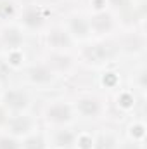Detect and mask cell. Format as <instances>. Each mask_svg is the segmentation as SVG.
I'll list each match as a JSON object with an SVG mask.
<instances>
[{"label":"cell","instance_id":"1","mask_svg":"<svg viewBox=\"0 0 147 149\" xmlns=\"http://www.w3.org/2000/svg\"><path fill=\"white\" fill-rule=\"evenodd\" d=\"M83 56L87 61L94 63V64H101V63H106L112 57V49L109 45H104V43H97V45H90L83 50Z\"/></svg>","mask_w":147,"mask_h":149},{"label":"cell","instance_id":"2","mask_svg":"<svg viewBox=\"0 0 147 149\" xmlns=\"http://www.w3.org/2000/svg\"><path fill=\"white\" fill-rule=\"evenodd\" d=\"M47 120L52 123H68L71 120V109L66 104H54L47 109Z\"/></svg>","mask_w":147,"mask_h":149},{"label":"cell","instance_id":"3","mask_svg":"<svg viewBox=\"0 0 147 149\" xmlns=\"http://www.w3.org/2000/svg\"><path fill=\"white\" fill-rule=\"evenodd\" d=\"M78 111L81 113L85 118H95L101 113V104H99L97 99L85 97V99L78 101Z\"/></svg>","mask_w":147,"mask_h":149},{"label":"cell","instance_id":"4","mask_svg":"<svg viewBox=\"0 0 147 149\" xmlns=\"http://www.w3.org/2000/svg\"><path fill=\"white\" fill-rule=\"evenodd\" d=\"M5 104L10 109L19 111V109H24L28 106V97H26V94H23L19 90H10L5 94Z\"/></svg>","mask_w":147,"mask_h":149},{"label":"cell","instance_id":"5","mask_svg":"<svg viewBox=\"0 0 147 149\" xmlns=\"http://www.w3.org/2000/svg\"><path fill=\"white\" fill-rule=\"evenodd\" d=\"M90 26L97 33H107L111 28H112V19H111L109 14L101 12V14H97V16H94L90 19Z\"/></svg>","mask_w":147,"mask_h":149},{"label":"cell","instance_id":"6","mask_svg":"<svg viewBox=\"0 0 147 149\" xmlns=\"http://www.w3.org/2000/svg\"><path fill=\"white\" fill-rule=\"evenodd\" d=\"M28 76H30V80H31L33 83H49V81L54 78L52 71H50L47 66H33V68L28 71Z\"/></svg>","mask_w":147,"mask_h":149},{"label":"cell","instance_id":"7","mask_svg":"<svg viewBox=\"0 0 147 149\" xmlns=\"http://www.w3.org/2000/svg\"><path fill=\"white\" fill-rule=\"evenodd\" d=\"M49 43L55 49H68L71 47V38L64 30H54L49 35Z\"/></svg>","mask_w":147,"mask_h":149},{"label":"cell","instance_id":"8","mask_svg":"<svg viewBox=\"0 0 147 149\" xmlns=\"http://www.w3.org/2000/svg\"><path fill=\"white\" fill-rule=\"evenodd\" d=\"M2 40H3V43L5 45H9V47H19L21 45V42H23V35L19 33V30H16V28H7V30H3V33H2Z\"/></svg>","mask_w":147,"mask_h":149},{"label":"cell","instance_id":"9","mask_svg":"<svg viewBox=\"0 0 147 149\" xmlns=\"http://www.w3.org/2000/svg\"><path fill=\"white\" fill-rule=\"evenodd\" d=\"M23 23L28 28H40L43 24V17H42V14L37 12V9H28L23 14Z\"/></svg>","mask_w":147,"mask_h":149},{"label":"cell","instance_id":"10","mask_svg":"<svg viewBox=\"0 0 147 149\" xmlns=\"http://www.w3.org/2000/svg\"><path fill=\"white\" fill-rule=\"evenodd\" d=\"M10 130L14 134H24L30 130V120L24 118V116H19V118H14L10 121Z\"/></svg>","mask_w":147,"mask_h":149},{"label":"cell","instance_id":"11","mask_svg":"<svg viewBox=\"0 0 147 149\" xmlns=\"http://www.w3.org/2000/svg\"><path fill=\"white\" fill-rule=\"evenodd\" d=\"M71 30H73V33L76 37L83 38V37H87V33H88V24L83 19H80V17H73L71 19Z\"/></svg>","mask_w":147,"mask_h":149},{"label":"cell","instance_id":"12","mask_svg":"<svg viewBox=\"0 0 147 149\" xmlns=\"http://www.w3.org/2000/svg\"><path fill=\"white\" fill-rule=\"evenodd\" d=\"M24 149H45V142L40 135H35L24 142Z\"/></svg>","mask_w":147,"mask_h":149},{"label":"cell","instance_id":"13","mask_svg":"<svg viewBox=\"0 0 147 149\" xmlns=\"http://www.w3.org/2000/svg\"><path fill=\"white\" fill-rule=\"evenodd\" d=\"M55 142L59 146H69V144H73V135L69 132H61V134H57Z\"/></svg>","mask_w":147,"mask_h":149},{"label":"cell","instance_id":"14","mask_svg":"<svg viewBox=\"0 0 147 149\" xmlns=\"http://www.w3.org/2000/svg\"><path fill=\"white\" fill-rule=\"evenodd\" d=\"M0 149H19V146L10 137H0Z\"/></svg>","mask_w":147,"mask_h":149},{"label":"cell","instance_id":"15","mask_svg":"<svg viewBox=\"0 0 147 149\" xmlns=\"http://www.w3.org/2000/svg\"><path fill=\"white\" fill-rule=\"evenodd\" d=\"M12 12H14V7H12L10 3H7V2H0V16H2V17L10 16Z\"/></svg>","mask_w":147,"mask_h":149},{"label":"cell","instance_id":"16","mask_svg":"<svg viewBox=\"0 0 147 149\" xmlns=\"http://www.w3.org/2000/svg\"><path fill=\"white\" fill-rule=\"evenodd\" d=\"M112 139L111 137H101L99 139V149H111L112 148Z\"/></svg>","mask_w":147,"mask_h":149},{"label":"cell","instance_id":"17","mask_svg":"<svg viewBox=\"0 0 147 149\" xmlns=\"http://www.w3.org/2000/svg\"><path fill=\"white\" fill-rule=\"evenodd\" d=\"M112 2V5H116V7H126L128 3H130V0H111Z\"/></svg>","mask_w":147,"mask_h":149},{"label":"cell","instance_id":"18","mask_svg":"<svg viewBox=\"0 0 147 149\" xmlns=\"http://www.w3.org/2000/svg\"><path fill=\"white\" fill-rule=\"evenodd\" d=\"M119 149H140L137 144H123Z\"/></svg>","mask_w":147,"mask_h":149},{"label":"cell","instance_id":"19","mask_svg":"<svg viewBox=\"0 0 147 149\" xmlns=\"http://www.w3.org/2000/svg\"><path fill=\"white\" fill-rule=\"evenodd\" d=\"M3 120H5V116H3V111H2V109H0V123H2V121H3Z\"/></svg>","mask_w":147,"mask_h":149}]
</instances>
